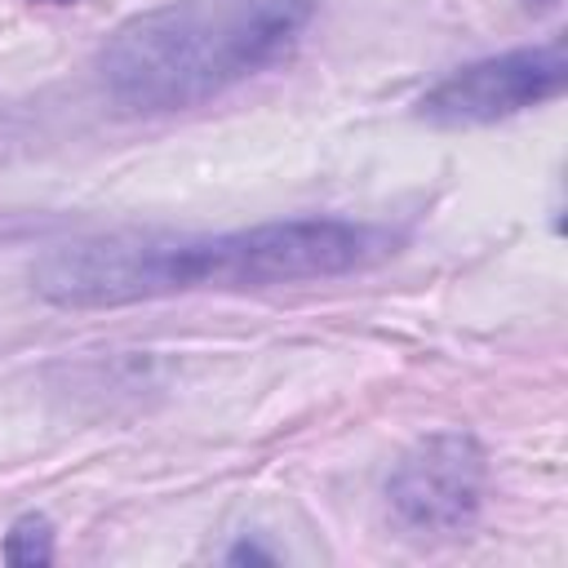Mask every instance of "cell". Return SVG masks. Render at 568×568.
I'll use <instances>...</instances> for the list:
<instances>
[{"label": "cell", "instance_id": "obj_1", "mask_svg": "<svg viewBox=\"0 0 568 568\" xmlns=\"http://www.w3.org/2000/svg\"><path fill=\"white\" fill-rule=\"evenodd\" d=\"M399 248L390 226L346 217L262 222L222 235L124 231L49 248L31 266V288L62 311L129 306L191 288H271L351 275Z\"/></svg>", "mask_w": 568, "mask_h": 568}, {"label": "cell", "instance_id": "obj_2", "mask_svg": "<svg viewBox=\"0 0 568 568\" xmlns=\"http://www.w3.org/2000/svg\"><path fill=\"white\" fill-rule=\"evenodd\" d=\"M315 9L320 0H164L106 36L98 75L124 111H191L280 62Z\"/></svg>", "mask_w": 568, "mask_h": 568}, {"label": "cell", "instance_id": "obj_3", "mask_svg": "<svg viewBox=\"0 0 568 568\" xmlns=\"http://www.w3.org/2000/svg\"><path fill=\"white\" fill-rule=\"evenodd\" d=\"M564 84H568V58H564L559 40L506 49V53H493V58L448 71L435 89L422 93L417 115L439 129L497 124V120H510L528 106L559 98Z\"/></svg>", "mask_w": 568, "mask_h": 568}, {"label": "cell", "instance_id": "obj_4", "mask_svg": "<svg viewBox=\"0 0 568 568\" xmlns=\"http://www.w3.org/2000/svg\"><path fill=\"white\" fill-rule=\"evenodd\" d=\"M488 493V453L466 430H435L417 439L386 479L390 515L408 532L448 537L475 524Z\"/></svg>", "mask_w": 568, "mask_h": 568}, {"label": "cell", "instance_id": "obj_5", "mask_svg": "<svg viewBox=\"0 0 568 568\" xmlns=\"http://www.w3.org/2000/svg\"><path fill=\"white\" fill-rule=\"evenodd\" d=\"M4 559L9 564H49L53 559V524L44 515H22L4 532Z\"/></svg>", "mask_w": 568, "mask_h": 568}, {"label": "cell", "instance_id": "obj_6", "mask_svg": "<svg viewBox=\"0 0 568 568\" xmlns=\"http://www.w3.org/2000/svg\"><path fill=\"white\" fill-rule=\"evenodd\" d=\"M36 4H75V0H36Z\"/></svg>", "mask_w": 568, "mask_h": 568}]
</instances>
